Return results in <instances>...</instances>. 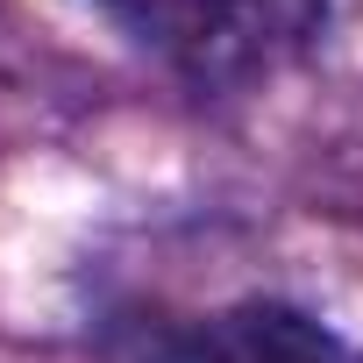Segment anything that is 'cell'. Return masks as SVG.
<instances>
[{
    "mask_svg": "<svg viewBox=\"0 0 363 363\" xmlns=\"http://www.w3.org/2000/svg\"><path fill=\"white\" fill-rule=\"evenodd\" d=\"M100 8L157 65L214 93L299 65L328 22V0H100Z\"/></svg>",
    "mask_w": 363,
    "mask_h": 363,
    "instance_id": "1",
    "label": "cell"
},
{
    "mask_svg": "<svg viewBox=\"0 0 363 363\" xmlns=\"http://www.w3.org/2000/svg\"><path fill=\"white\" fill-rule=\"evenodd\" d=\"M143 363H363V349L299 306L242 299V306H221L193 328L157 335V349Z\"/></svg>",
    "mask_w": 363,
    "mask_h": 363,
    "instance_id": "2",
    "label": "cell"
}]
</instances>
